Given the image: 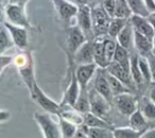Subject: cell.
I'll list each match as a JSON object with an SVG mask.
<instances>
[{
    "label": "cell",
    "mask_w": 155,
    "mask_h": 138,
    "mask_svg": "<svg viewBox=\"0 0 155 138\" xmlns=\"http://www.w3.org/2000/svg\"><path fill=\"white\" fill-rule=\"evenodd\" d=\"M13 63L15 64L16 68L18 69L19 76L21 77L24 83L31 93L33 90L35 82H36L34 76V63H33L31 53L30 52H21L14 58Z\"/></svg>",
    "instance_id": "obj_1"
},
{
    "label": "cell",
    "mask_w": 155,
    "mask_h": 138,
    "mask_svg": "<svg viewBox=\"0 0 155 138\" xmlns=\"http://www.w3.org/2000/svg\"><path fill=\"white\" fill-rule=\"evenodd\" d=\"M50 115L49 113H35L33 117L45 138H63L60 124H58Z\"/></svg>",
    "instance_id": "obj_2"
},
{
    "label": "cell",
    "mask_w": 155,
    "mask_h": 138,
    "mask_svg": "<svg viewBox=\"0 0 155 138\" xmlns=\"http://www.w3.org/2000/svg\"><path fill=\"white\" fill-rule=\"evenodd\" d=\"M31 98L33 101H35L46 113H49L51 115H58L60 116L61 112H62V105L61 103H56L54 100H52L50 97H48L44 90L38 86L36 82L33 87V90L30 93Z\"/></svg>",
    "instance_id": "obj_3"
},
{
    "label": "cell",
    "mask_w": 155,
    "mask_h": 138,
    "mask_svg": "<svg viewBox=\"0 0 155 138\" xmlns=\"http://www.w3.org/2000/svg\"><path fill=\"white\" fill-rule=\"evenodd\" d=\"M5 14L8 21L16 26L30 29L31 24L25 11V2L8 3L5 8Z\"/></svg>",
    "instance_id": "obj_4"
},
{
    "label": "cell",
    "mask_w": 155,
    "mask_h": 138,
    "mask_svg": "<svg viewBox=\"0 0 155 138\" xmlns=\"http://www.w3.org/2000/svg\"><path fill=\"white\" fill-rule=\"evenodd\" d=\"M91 16H93V30L95 36L98 37L107 35L113 17L108 15L103 7H96L91 9Z\"/></svg>",
    "instance_id": "obj_5"
},
{
    "label": "cell",
    "mask_w": 155,
    "mask_h": 138,
    "mask_svg": "<svg viewBox=\"0 0 155 138\" xmlns=\"http://www.w3.org/2000/svg\"><path fill=\"white\" fill-rule=\"evenodd\" d=\"M88 39L78 25L69 27L68 35H67V53H68L70 65L73 64V56H74L75 52Z\"/></svg>",
    "instance_id": "obj_6"
},
{
    "label": "cell",
    "mask_w": 155,
    "mask_h": 138,
    "mask_svg": "<svg viewBox=\"0 0 155 138\" xmlns=\"http://www.w3.org/2000/svg\"><path fill=\"white\" fill-rule=\"evenodd\" d=\"M77 25L84 32L85 36L88 41L95 39V34L93 30V16H91V9L88 5H83L79 7L77 15Z\"/></svg>",
    "instance_id": "obj_7"
},
{
    "label": "cell",
    "mask_w": 155,
    "mask_h": 138,
    "mask_svg": "<svg viewBox=\"0 0 155 138\" xmlns=\"http://www.w3.org/2000/svg\"><path fill=\"white\" fill-rule=\"evenodd\" d=\"M88 93H89V101H91V112L93 114L97 115V116H100L105 119V117L110 112L112 103H110L96 89H91Z\"/></svg>",
    "instance_id": "obj_8"
},
{
    "label": "cell",
    "mask_w": 155,
    "mask_h": 138,
    "mask_svg": "<svg viewBox=\"0 0 155 138\" xmlns=\"http://www.w3.org/2000/svg\"><path fill=\"white\" fill-rule=\"evenodd\" d=\"M80 94H81V86L79 81H78L77 74H75V69H73L72 71H71L70 81H69V84L67 86L66 90H65L64 96H63V100L61 102V105H68L74 107Z\"/></svg>",
    "instance_id": "obj_9"
},
{
    "label": "cell",
    "mask_w": 155,
    "mask_h": 138,
    "mask_svg": "<svg viewBox=\"0 0 155 138\" xmlns=\"http://www.w3.org/2000/svg\"><path fill=\"white\" fill-rule=\"evenodd\" d=\"M113 103L117 107L119 113L124 116H131L139 106L137 105L135 97L131 95V93L121 94V95L115 96Z\"/></svg>",
    "instance_id": "obj_10"
},
{
    "label": "cell",
    "mask_w": 155,
    "mask_h": 138,
    "mask_svg": "<svg viewBox=\"0 0 155 138\" xmlns=\"http://www.w3.org/2000/svg\"><path fill=\"white\" fill-rule=\"evenodd\" d=\"M55 8L58 17L66 24H69L72 18L78 15L79 7L72 3L70 0H51Z\"/></svg>",
    "instance_id": "obj_11"
},
{
    "label": "cell",
    "mask_w": 155,
    "mask_h": 138,
    "mask_svg": "<svg viewBox=\"0 0 155 138\" xmlns=\"http://www.w3.org/2000/svg\"><path fill=\"white\" fill-rule=\"evenodd\" d=\"M2 25L8 29L12 38H13L14 44L18 49L25 50L28 47V29L20 26H16V25H13L9 21H3Z\"/></svg>",
    "instance_id": "obj_12"
},
{
    "label": "cell",
    "mask_w": 155,
    "mask_h": 138,
    "mask_svg": "<svg viewBox=\"0 0 155 138\" xmlns=\"http://www.w3.org/2000/svg\"><path fill=\"white\" fill-rule=\"evenodd\" d=\"M106 71L110 72V74H113L114 77H116L117 79L121 81L123 84H125L130 89H133L136 86L135 82H134L133 78H132L131 70L124 68L122 65H120L119 63L113 61L107 67H106Z\"/></svg>",
    "instance_id": "obj_13"
},
{
    "label": "cell",
    "mask_w": 155,
    "mask_h": 138,
    "mask_svg": "<svg viewBox=\"0 0 155 138\" xmlns=\"http://www.w3.org/2000/svg\"><path fill=\"white\" fill-rule=\"evenodd\" d=\"M73 63L77 66L95 63L94 56V41H86L81 46L73 56Z\"/></svg>",
    "instance_id": "obj_14"
},
{
    "label": "cell",
    "mask_w": 155,
    "mask_h": 138,
    "mask_svg": "<svg viewBox=\"0 0 155 138\" xmlns=\"http://www.w3.org/2000/svg\"><path fill=\"white\" fill-rule=\"evenodd\" d=\"M98 68L99 67L96 63L87 65H79V66L75 67V74H77L78 81L80 83L81 89L87 88V85L97 72Z\"/></svg>",
    "instance_id": "obj_15"
},
{
    "label": "cell",
    "mask_w": 155,
    "mask_h": 138,
    "mask_svg": "<svg viewBox=\"0 0 155 138\" xmlns=\"http://www.w3.org/2000/svg\"><path fill=\"white\" fill-rule=\"evenodd\" d=\"M95 89L100 95L103 96L110 103L113 104L114 95H113L110 83H108L107 78L105 76V69L100 68V70H98L97 77H96V80H95Z\"/></svg>",
    "instance_id": "obj_16"
},
{
    "label": "cell",
    "mask_w": 155,
    "mask_h": 138,
    "mask_svg": "<svg viewBox=\"0 0 155 138\" xmlns=\"http://www.w3.org/2000/svg\"><path fill=\"white\" fill-rule=\"evenodd\" d=\"M130 20H131L135 31L141 33L144 36L149 37L151 39L154 38L155 30L153 28L152 24L149 21L148 17H143V16H139V15H132Z\"/></svg>",
    "instance_id": "obj_17"
},
{
    "label": "cell",
    "mask_w": 155,
    "mask_h": 138,
    "mask_svg": "<svg viewBox=\"0 0 155 138\" xmlns=\"http://www.w3.org/2000/svg\"><path fill=\"white\" fill-rule=\"evenodd\" d=\"M134 47L139 55L148 56L150 53H152L153 39L134 30Z\"/></svg>",
    "instance_id": "obj_18"
},
{
    "label": "cell",
    "mask_w": 155,
    "mask_h": 138,
    "mask_svg": "<svg viewBox=\"0 0 155 138\" xmlns=\"http://www.w3.org/2000/svg\"><path fill=\"white\" fill-rule=\"evenodd\" d=\"M103 41L104 36L95 37L94 39V56H95V63L98 65V67L105 69L110 65V63L106 60L105 53H104Z\"/></svg>",
    "instance_id": "obj_19"
},
{
    "label": "cell",
    "mask_w": 155,
    "mask_h": 138,
    "mask_svg": "<svg viewBox=\"0 0 155 138\" xmlns=\"http://www.w3.org/2000/svg\"><path fill=\"white\" fill-rule=\"evenodd\" d=\"M116 41L119 45H121L127 50H130L134 46V28L130 19L124 28L122 29V31L119 33Z\"/></svg>",
    "instance_id": "obj_20"
},
{
    "label": "cell",
    "mask_w": 155,
    "mask_h": 138,
    "mask_svg": "<svg viewBox=\"0 0 155 138\" xmlns=\"http://www.w3.org/2000/svg\"><path fill=\"white\" fill-rule=\"evenodd\" d=\"M62 112H61L58 117H63L64 119L68 120L69 122L73 123V124L78 125V126L84 124V115L81 114L80 112H78L72 106L62 105Z\"/></svg>",
    "instance_id": "obj_21"
},
{
    "label": "cell",
    "mask_w": 155,
    "mask_h": 138,
    "mask_svg": "<svg viewBox=\"0 0 155 138\" xmlns=\"http://www.w3.org/2000/svg\"><path fill=\"white\" fill-rule=\"evenodd\" d=\"M130 126L141 133H144L147 130H149L148 119L144 117L139 107L130 116Z\"/></svg>",
    "instance_id": "obj_22"
},
{
    "label": "cell",
    "mask_w": 155,
    "mask_h": 138,
    "mask_svg": "<svg viewBox=\"0 0 155 138\" xmlns=\"http://www.w3.org/2000/svg\"><path fill=\"white\" fill-rule=\"evenodd\" d=\"M131 74L136 86H141L143 83H146L139 68V54L138 53H133L131 55Z\"/></svg>",
    "instance_id": "obj_23"
},
{
    "label": "cell",
    "mask_w": 155,
    "mask_h": 138,
    "mask_svg": "<svg viewBox=\"0 0 155 138\" xmlns=\"http://www.w3.org/2000/svg\"><path fill=\"white\" fill-rule=\"evenodd\" d=\"M84 124L91 127H102V129H112L110 123H108L104 118L93 113L84 114ZM113 130V129H112Z\"/></svg>",
    "instance_id": "obj_24"
},
{
    "label": "cell",
    "mask_w": 155,
    "mask_h": 138,
    "mask_svg": "<svg viewBox=\"0 0 155 138\" xmlns=\"http://www.w3.org/2000/svg\"><path fill=\"white\" fill-rule=\"evenodd\" d=\"M105 76L107 78V81L110 83V89L113 91V95L115 96H118V95H121V94H125V93H131L130 88L127 86L125 84H123L119 79H117L116 77H114L113 74H110V72L106 71L105 69Z\"/></svg>",
    "instance_id": "obj_25"
},
{
    "label": "cell",
    "mask_w": 155,
    "mask_h": 138,
    "mask_svg": "<svg viewBox=\"0 0 155 138\" xmlns=\"http://www.w3.org/2000/svg\"><path fill=\"white\" fill-rule=\"evenodd\" d=\"M84 132L87 134L88 138H114L112 129H102V127H91L83 124L82 126Z\"/></svg>",
    "instance_id": "obj_26"
},
{
    "label": "cell",
    "mask_w": 155,
    "mask_h": 138,
    "mask_svg": "<svg viewBox=\"0 0 155 138\" xmlns=\"http://www.w3.org/2000/svg\"><path fill=\"white\" fill-rule=\"evenodd\" d=\"M114 61L122 65L124 68L131 70V55L129 53V50L125 49L121 45H119L118 43H117V48L116 51H115Z\"/></svg>",
    "instance_id": "obj_27"
},
{
    "label": "cell",
    "mask_w": 155,
    "mask_h": 138,
    "mask_svg": "<svg viewBox=\"0 0 155 138\" xmlns=\"http://www.w3.org/2000/svg\"><path fill=\"white\" fill-rule=\"evenodd\" d=\"M74 108L83 115L91 113V101H89V93L87 91V88L81 89V94L75 103Z\"/></svg>",
    "instance_id": "obj_28"
},
{
    "label": "cell",
    "mask_w": 155,
    "mask_h": 138,
    "mask_svg": "<svg viewBox=\"0 0 155 138\" xmlns=\"http://www.w3.org/2000/svg\"><path fill=\"white\" fill-rule=\"evenodd\" d=\"M139 108L148 120H155V103L150 99V97H142Z\"/></svg>",
    "instance_id": "obj_29"
},
{
    "label": "cell",
    "mask_w": 155,
    "mask_h": 138,
    "mask_svg": "<svg viewBox=\"0 0 155 138\" xmlns=\"http://www.w3.org/2000/svg\"><path fill=\"white\" fill-rule=\"evenodd\" d=\"M129 19L125 18H118V17H113L112 21H110V28H108V33L107 36L112 37V38H117V36L119 35V33L122 31V29L125 27V25L127 24Z\"/></svg>",
    "instance_id": "obj_30"
},
{
    "label": "cell",
    "mask_w": 155,
    "mask_h": 138,
    "mask_svg": "<svg viewBox=\"0 0 155 138\" xmlns=\"http://www.w3.org/2000/svg\"><path fill=\"white\" fill-rule=\"evenodd\" d=\"M13 46H15L13 38H12L8 29L2 25L1 26V31H0V55L5 54V51L9 50L10 48H12Z\"/></svg>",
    "instance_id": "obj_31"
},
{
    "label": "cell",
    "mask_w": 155,
    "mask_h": 138,
    "mask_svg": "<svg viewBox=\"0 0 155 138\" xmlns=\"http://www.w3.org/2000/svg\"><path fill=\"white\" fill-rule=\"evenodd\" d=\"M133 15L131 8L129 5L127 0H117L116 1V10H115V17L125 18L130 19Z\"/></svg>",
    "instance_id": "obj_32"
},
{
    "label": "cell",
    "mask_w": 155,
    "mask_h": 138,
    "mask_svg": "<svg viewBox=\"0 0 155 138\" xmlns=\"http://www.w3.org/2000/svg\"><path fill=\"white\" fill-rule=\"evenodd\" d=\"M127 2L133 12V15H139L143 17H149L151 15V12L148 10L143 0H127Z\"/></svg>",
    "instance_id": "obj_33"
},
{
    "label": "cell",
    "mask_w": 155,
    "mask_h": 138,
    "mask_svg": "<svg viewBox=\"0 0 155 138\" xmlns=\"http://www.w3.org/2000/svg\"><path fill=\"white\" fill-rule=\"evenodd\" d=\"M114 138H140L142 135L141 132L129 127H115L113 129Z\"/></svg>",
    "instance_id": "obj_34"
},
{
    "label": "cell",
    "mask_w": 155,
    "mask_h": 138,
    "mask_svg": "<svg viewBox=\"0 0 155 138\" xmlns=\"http://www.w3.org/2000/svg\"><path fill=\"white\" fill-rule=\"evenodd\" d=\"M60 119V126L62 130L63 138H73L78 131V125L69 122L68 120L64 119L63 117H58Z\"/></svg>",
    "instance_id": "obj_35"
},
{
    "label": "cell",
    "mask_w": 155,
    "mask_h": 138,
    "mask_svg": "<svg viewBox=\"0 0 155 138\" xmlns=\"http://www.w3.org/2000/svg\"><path fill=\"white\" fill-rule=\"evenodd\" d=\"M103 45H104V53H105L106 60L110 64L114 61L115 51H116V48H117V41L110 36L108 37L104 36Z\"/></svg>",
    "instance_id": "obj_36"
},
{
    "label": "cell",
    "mask_w": 155,
    "mask_h": 138,
    "mask_svg": "<svg viewBox=\"0 0 155 138\" xmlns=\"http://www.w3.org/2000/svg\"><path fill=\"white\" fill-rule=\"evenodd\" d=\"M139 68L144 79V82L152 83V74H151L150 64H149V61L146 56L139 55Z\"/></svg>",
    "instance_id": "obj_37"
},
{
    "label": "cell",
    "mask_w": 155,
    "mask_h": 138,
    "mask_svg": "<svg viewBox=\"0 0 155 138\" xmlns=\"http://www.w3.org/2000/svg\"><path fill=\"white\" fill-rule=\"evenodd\" d=\"M117 0H102V7L104 8L110 17H115V10H116Z\"/></svg>",
    "instance_id": "obj_38"
},
{
    "label": "cell",
    "mask_w": 155,
    "mask_h": 138,
    "mask_svg": "<svg viewBox=\"0 0 155 138\" xmlns=\"http://www.w3.org/2000/svg\"><path fill=\"white\" fill-rule=\"evenodd\" d=\"M13 61H14L13 56H7L5 54H1V56H0V71H1V74H3L5 69L10 64H12Z\"/></svg>",
    "instance_id": "obj_39"
},
{
    "label": "cell",
    "mask_w": 155,
    "mask_h": 138,
    "mask_svg": "<svg viewBox=\"0 0 155 138\" xmlns=\"http://www.w3.org/2000/svg\"><path fill=\"white\" fill-rule=\"evenodd\" d=\"M149 61L151 68V74H152V82H155V55L153 53H150L148 56H146Z\"/></svg>",
    "instance_id": "obj_40"
},
{
    "label": "cell",
    "mask_w": 155,
    "mask_h": 138,
    "mask_svg": "<svg viewBox=\"0 0 155 138\" xmlns=\"http://www.w3.org/2000/svg\"><path fill=\"white\" fill-rule=\"evenodd\" d=\"M11 117V114H10L9 110H1L0 112V122L1 123H5V121H8Z\"/></svg>",
    "instance_id": "obj_41"
},
{
    "label": "cell",
    "mask_w": 155,
    "mask_h": 138,
    "mask_svg": "<svg viewBox=\"0 0 155 138\" xmlns=\"http://www.w3.org/2000/svg\"><path fill=\"white\" fill-rule=\"evenodd\" d=\"M143 1L148 10L151 12V14L155 13V0H143Z\"/></svg>",
    "instance_id": "obj_42"
},
{
    "label": "cell",
    "mask_w": 155,
    "mask_h": 138,
    "mask_svg": "<svg viewBox=\"0 0 155 138\" xmlns=\"http://www.w3.org/2000/svg\"><path fill=\"white\" fill-rule=\"evenodd\" d=\"M140 138H155V129L147 130L144 133H142Z\"/></svg>",
    "instance_id": "obj_43"
},
{
    "label": "cell",
    "mask_w": 155,
    "mask_h": 138,
    "mask_svg": "<svg viewBox=\"0 0 155 138\" xmlns=\"http://www.w3.org/2000/svg\"><path fill=\"white\" fill-rule=\"evenodd\" d=\"M73 138H88V136H87V134L84 132V130L81 127V129H78L77 133H75Z\"/></svg>",
    "instance_id": "obj_44"
},
{
    "label": "cell",
    "mask_w": 155,
    "mask_h": 138,
    "mask_svg": "<svg viewBox=\"0 0 155 138\" xmlns=\"http://www.w3.org/2000/svg\"><path fill=\"white\" fill-rule=\"evenodd\" d=\"M149 97L155 103V82H152V86H151L150 91H149Z\"/></svg>",
    "instance_id": "obj_45"
},
{
    "label": "cell",
    "mask_w": 155,
    "mask_h": 138,
    "mask_svg": "<svg viewBox=\"0 0 155 138\" xmlns=\"http://www.w3.org/2000/svg\"><path fill=\"white\" fill-rule=\"evenodd\" d=\"M148 19H149V21H150L151 24H152L153 28H154V30H155V16H153L152 14H151V15L148 17Z\"/></svg>",
    "instance_id": "obj_46"
},
{
    "label": "cell",
    "mask_w": 155,
    "mask_h": 138,
    "mask_svg": "<svg viewBox=\"0 0 155 138\" xmlns=\"http://www.w3.org/2000/svg\"><path fill=\"white\" fill-rule=\"evenodd\" d=\"M18 2H24V0H9L8 3H18Z\"/></svg>",
    "instance_id": "obj_47"
},
{
    "label": "cell",
    "mask_w": 155,
    "mask_h": 138,
    "mask_svg": "<svg viewBox=\"0 0 155 138\" xmlns=\"http://www.w3.org/2000/svg\"><path fill=\"white\" fill-rule=\"evenodd\" d=\"M152 53L155 55V36H154V38H153V49H152Z\"/></svg>",
    "instance_id": "obj_48"
},
{
    "label": "cell",
    "mask_w": 155,
    "mask_h": 138,
    "mask_svg": "<svg viewBox=\"0 0 155 138\" xmlns=\"http://www.w3.org/2000/svg\"><path fill=\"white\" fill-rule=\"evenodd\" d=\"M152 15H153V16H155V13H153V14H152Z\"/></svg>",
    "instance_id": "obj_49"
}]
</instances>
